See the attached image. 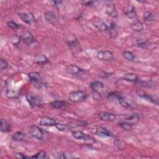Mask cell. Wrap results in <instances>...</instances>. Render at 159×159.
Instances as JSON below:
<instances>
[{
  "mask_svg": "<svg viewBox=\"0 0 159 159\" xmlns=\"http://www.w3.org/2000/svg\"><path fill=\"white\" fill-rule=\"evenodd\" d=\"M122 117L125 120L132 121L133 119L139 118V116L138 114L134 113V114H124V116H122Z\"/></svg>",
  "mask_w": 159,
  "mask_h": 159,
  "instance_id": "obj_29",
  "label": "cell"
},
{
  "mask_svg": "<svg viewBox=\"0 0 159 159\" xmlns=\"http://www.w3.org/2000/svg\"><path fill=\"white\" fill-rule=\"evenodd\" d=\"M40 124L44 126H56L57 122L54 119L48 117V116H43L40 119Z\"/></svg>",
  "mask_w": 159,
  "mask_h": 159,
  "instance_id": "obj_13",
  "label": "cell"
},
{
  "mask_svg": "<svg viewBox=\"0 0 159 159\" xmlns=\"http://www.w3.org/2000/svg\"><path fill=\"white\" fill-rule=\"evenodd\" d=\"M143 19L147 22H152L155 20V16L154 14L151 11H145L143 14Z\"/></svg>",
  "mask_w": 159,
  "mask_h": 159,
  "instance_id": "obj_28",
  "label": "cell"
},
{
  "mask_svg": "<svg viewBox=\"0 0 159 159\" xmlns=\"http://www.w3.org/2000/svg\"><path fill=\"white\" fill-rule=\"evenodd\" d=\"M26 138V135L21 131H17L12 135V139L16 141H23Z\"/></svg>",
  "mask_w": 159,
  "mask_h": 159,
  "instance_id": "obj_26",
  "label": "cell"
},
{
  "mask_svg": "<svg viewBox=\"0 0 159 159\" xmlns=\"http://www.w3.org/2000/svg\"><path fill=\"white\" fill-rule=\"evenodd\" d=\"M122 79L124 80L128 81L135 83L137 80H139V77L137 76V75H136V74H135V73H127V74H126V75H124Z\"/></svg>",
  "mask_w": 159,
  "mask_h": 159,
  "instance_id": "obj_22",
  "label": "cell"
},
{
  "mask_svg": "<svg viewBox=\"0 0 159 159\" xmlns=\"http://www.w3.org/2000/svg\"><path fill=\"white\" fill-rule=\"evenodd\" d=\"M108 99L109 100H118V101L120 103V104L122 106V107L128 108H131V104L127 101L122 96V95L119 93H116V92H113L111 93H110L108 96Z\"/></svg>",
  "mask_w": 159,
  "mask_h": 159,
  "instance_id": "obj_4",
  "label": "cell"
},
{
  "mask_svg": "<svg viewBox=\"0 0 159 159\" xmlns=\"http://www.w3.org/2000/svg\"><path fill=\"white\" fill-rule=\"evenodd\" d=\"M93 98L96 100H99L102 99V97L101 96L100 93L93 91Z\"/></svg>",
  "mask_w": 159,
  "mask_h": 159,
  "instance_id": "obj_41",
  "label": "cell"
},
{
  "mask_svg": "<svg viewBox=\"0 0 159 159\" xmlns=\"http://www.w3.org/2000/svg\"><path fill=\"white\" fill-rule=\"evenodd\" d=\"M6 96L9 98H16L19 96V91L16 90H8L6 92Z\"/></svg>",
  "mask_w": 159,
  "mask_h": 159,
  "instance_id": "obj_32",
  "label": "cell"
},
{
  "mask_svg": "<svg viewBox=\"0 0 159 159\" xmlns=\"http://www.w3.org/2000/svg\"><path fill=\"white\" fill-rule=\"evenodd\" d=\"M19 16L23 22L28 24H31L35 21V17L32 13H19Z\"/></svg>",
  "mask_w": 159,
  "mask_h": 159,
  "instance_id": "obj_11",
  "label": "cell"
},
{
  "mask_svg": "<svg viewBox=\"0 0 159 159\" xmlns=\"http://www.w3.org/2000/svg\"><path fill=\"white\" fill-rule=\"evenodd\" d=\"M135 83L137 84H138L139 86H142L144 87H147V88H151L154 86V83L152 82V80H147V81H143L139 80H137Z\"/></svg>",
  "mask_w": 159,
  "mask_h": 159,
  "instance_id": "obj_27",
  "label": "cell"
},
{
  "mask_svg": "<svg viewBox=\"0 0 159 159\" xmlns=\"http://www.w3.org/2000/svg\"><path fill=\"white\" fill-rule=\"evenodd\" d=\"M29 132L32 137L36 139H38L39 141H42L43 139L44 132L42 130V129H40L39 127L37 126L32 125L31 126H30L29 129Z\"/></svg>",
  "mask_w": 159,
  "mask_h": 159,
  "instance_id": "obj_5",
  "label": "cell"
},
{
  "mask_svg": "<svg viewBox=\"0 0 159 159\" xmlns=\"http://www.w3.org/2000/svg\"><path fill=\"white\" fill-rule=\"evenodd\" d=\"M72 135L74 138L76 139L77 140L83 141L87 142L90 143V144L93 143L94 142V140L93 137L87 135L86 134H84L82 131H72Z\"/></svg>",
  "mask_w": 159,
  "mask_h": 159,
  "instance_id": "obj_6",
  "label": "cell"
},
{
  "mask_svg": "<svg viewBox=\"0 0 159 159\" xmlns=\"http://www.w3.org/2000/svg\"><path fill=\"white\" fill-rule=\"evenodd\" d=\"M81 3L83 4V5L87 6V7H91L94 5V4L95 3V2L94 1H83L81 2Z\"/></svg>",
  "mask_w": 159,
  "mask_h": 159,
  "instance_id": "obj_40",
  "label": "cell"
},
{
  "mask_svg": "<svg viewBox=\"0 0 159 159\" xmlns=\"http://www.w3.org/2000/svg\"><path fill=\"white\" fill-rule=\"evenodd\" d=\"M98 116L101 120L104 121H114L118 118V116L107 111H102L100 113Z\"/></svg>",
  "mask_w": 159,
  "mask_h": 159,
  "instance_id": "obj_8",
  "label": "cell"
},
{
  "mask_svg": "<svg viewBox=\"0 0 159 159\" xmlns=\"http://www.w3.org/2000/svg\"><path fill=\"white\" fill-rule=\"evenodd\" d=\"M52 3H54V5L55 6H59L60 5V4L62 3V2H52Z\"/></svg>",
  "mask_w": 159,
  "mask_h": 159,
  "instance_id": "obj_44",
  "label": "cell"
},
{
  "mask_svg": "<svg viewBox=\"0 0 159 159\" xmlns=\"http://www.w3.org/2000/svg\"><path fill=\"white\" fill-rule=\"evenodd\" d=\"M97 58L102 61L111 62L114 60V55L111 51L101 50L98 52Z\"/></svg>",
  "mask_w": 159,
  "mask_h": 159,
  "instance_id": "obj_7",
  "label": "cell"
},
{
  "mask_svg": "<svg viewBox=\"0 0 159 159\" xmlns=\"http://www.w3.org/2000/svg\"><path fill=\"white\" fill-rule=\"evenodd\" d=\"M21 39L27 45H31L35 42V39L31 33L29 31H25L21 34Z\"/></svg>",
  "mask_w": 159,
  "mask_h": 159,
  "instance_id": "obj_10",
  "label": "cell"
},
{
  "mask_svg": "<svg viewBox=\"0 0 159 159\" xmlns=\"http://www.w3.org/2000/svg\"><path fill=\"white\" fill-rule=\"evenodd\" d=\"M32 158H37V159H42V158H47V154L45 151H41L39 152H37L34 155L30 157Z\"/></svg>",
  "mask_w": 159,
  "mask_h": 159,
  "instance_id": "obj_30",
  "label": "cell"
},
{
  "mask_svg": "<svg viewBox=\"0 0 159 159\" xmlns=\"http://www.w3.org/2000/svg\"><path fill=\"white\" fill-rule=\"evenodd\" d=\"M8 67V63L3 59H0V70L2 71L6 70Z\"/></svg>",
  "mask_w": 159,
  "mask_h": 159,
  "instance_id": "obj_36",
  "label": "cell"
},
{
  "mask_svg": "<svg viewBox=\"0 0 159 159\" xmlns=\"http://www.w3.org/2000/svg\"><path fill=\"white\" fill-rule=\"evenodd\" d=\"M88 98V94L83 91H72L68 94V99L73 103H81L85 101Z\"/></svg>",
  "mask_w": 159,
  "mask_h": 159,
  "instance_id": "obj_1",
  "label": "cell"
},
{
  "mask_svg": "<svg viewBox=\"0 0 159 159\" xmlns=\"http://www.w3.org/2000/svg\"><path fill=\"white\" fill-rule=\"evenodd\" d=\"M137 46H138L139 47H141V48H142V49H145V48H146L148 46V44H147V42L146 41L142 40V41L139 42L137 44Z\"/></svg>",
  "mask_w": 159,
  "mask_h": 159,
  "instance_id": "obj_39",
  "label": "cell"
},
{
  "mask_svg": "<svg viewBox=\"0 0 159 159\" xmlns=\"http://www.w3.org/2000/svg\"><path fill=\"white\" fill-rule=\"evenodd\" d=\"M138 95L139 96H140L141 97L148 100V101H149L154 104H156L157 105H158V100L157 98H155V97L154 98V97L151 96V95L149 94H147L145 93H138Z\"/></svg>",
  "mask_w": 159,
  "mask_h": 159,
  "instance_id": "obj_25",
  "label": "cell"
},
{
  "mask_svg": "<svg viewBox=\"0 0 159 159\" xmlns=\"http://www.w3.org/2000/svg\"><path fill=\"white\" fill-rule=\"evenodd\" d=\"M114 144L116 146L118 149L122 150L124 149L126 147V144L123 141L119 140V139H116L114 142Z\"/></svg>",
  "mask_w": 159,
  "mask_h": 159,
  "instance_id": "obj_34",
  "label": "cell"
},
{
  "mask_svg": "<svg viewBox=\"0 0 159 159\" xmlns=\"http://www.w3.org/2000/svg\"><path fill=\"white\" fill-rule=\"evenodd\" d=\"M94 26L96 27L101 32H107L108 30V25L101 20H98L93 23Z\"/></svg>",
  "mask_w": 159,
  "mask_h": 159,
  "instance_id": "obj_19",
  "label": "cell"
},
{
  "mask_svg": "<svg viewBox=\"0 0 159 159\" xmlns=\"http://www.w3.org/2000/svg\"><path fill=\"white\" fill-rule=\"evenodd\" d=\"M122 57L124 59L127 60L129 62H137L138 59L136 57V56L133 54L131 52L125 51L122 53Z\"/></svg>",
  "mask_w": 159,
  "mask_h": 159,
  "instance_id": "obj_21",
  "label": "cell"
},
{
  "mask_svg": "<svg viewBox=\"0 0 159 159\" xmlns=\"http://www.w3.org/2000/svg\"><path fill=\"white\" fill-rule=\"evenodd\" d=\"M96 134L98 136L101 137H110L112 136V134L110 131L103 127H100L96 131Z\"/></svg>",
  "mask_w": 159,
  "mask_h": 159,
  "instance_id": "obj_18",
  "label": "cell"
},
{
  "mask_svg": "<svg viewBox=\"0 0 159 159\" xmlns=\"http://www.w3.org/2000/svg\"><path fill=\"white\" fill-rule=\"evenodd\" d=\"M66 72L70 75H81V73H84V70L81 69L79 67H78L76 65H73L70 64L66 67L65 68Z\"/></svg>",
  "mask_w": 159,
  "mask_h": 159,
  "instance_id": "obj_9",
  "label": "cell"
},
{
  "mask_svg": "<svg viewBox=\"0 0 159 159\" xmlns=\"http://www.w3.org/2000/svg\"><path fill=\"white\" fill-rule=\"evenodd\" d=\"M15 156L17 158H19V159H23V158H28V157L26 156L25 155H24L22 153H16L15 154Z\"/></svg>",
  "mask_w": 159,
  "mask_h": 159,
  "instance_id": "obj_43",
  "label": "cell"
},
{
  "mask_svg": "<svg viewBox=\"0 0 159 159\" xmlns=\"http://www.w3.org/2000/svg\"><path fill=\"white\" fill-rule=\"evenodd\" d=\"M63 158H74V156L73 154L70 152H65L63 154Z\"/></svg>",
  "mask_w": 159,
  "mask_h": 159,
  "instance_id": "obj_42",
  "label": "cell"
},
{
  "mask_svg": "<svg viewBox=\"0 0 159 159\" xmlns=\"http://www.w3.org/2000/svg\"><path fill=\"white\" fill-rule=\"evenodd\" d=\"M106 13L112 18H116L118 16L117 9H116L115 6L112 3H110L107 5V7H106Z\"/></svg>",
  "mask_w": 159,
  "mask_h": 159,
  "instance_id": "obj_12",
  "label": "cell"
},
{
  "mask_svg": "<svg viewBox=\"0 0 159 159\" xmlns=\"http://www.w3.org/2000/svg\"><path fill=\"white\" fill-rule=\"evenodd\" d=\"M118 125L122 128L123 129L125 130H129L131 129L132 126V124L128 122H124V121H122V122H119L118 123Z\"/></svg>",
  "mask_w": 159,
  "mask_h": 159,
  "instance_id": "obj_31",
  "label": "cell"
},
{
  "mask_svg": "<svg viewBox=\"0 0 159 159\" xmlns=\"http://www.w3.org/2000/svg\"><path fill=\"white\" fill-rule=\"evenodd\" d=\"M67 44H68V47L71 49L72 50H75L78 49L79 44L77 40L74 37H73V39L70 38V39H68L67 41Z\"/></svg>",
  "mask_w": 159,
  "mask_h": 159,
  "instance_id": "obj_23",
  "label": "cell"
},
{
  "mask_svg": "<svg viewBox=\"0 0 159 159\" xmlns=\"http://www.w3.org/2000/svg\"><path fill=\"white\" fill-rule=\"evenodd\" d=\"M124 13L126 16L129 19H134L137 16L135 8L133 6H128L126 7L124 9Z\"/></svg>",
  "mask_w": 159,
  "mask_h": 159,
  "instance_id": "obj_15",
  "label": "cell"
},
{
  "mask_svg": "<svg viewBox=\"0 0 159 159\" xmlns=\"http://www.w3.org/2000/svg\"><path fill=\"white\" fill-rule=\"evenodd\" d=\"M56 126V128L58 129V130L60 131H66L69 128L68 125L63 124H57Z\"/></svg>",
  "mask_w": 159,
  "mask_h": 159,
  "instance_id": "obj_38",
  "label": "cell"
},
{
  "mask_svg": "<svg viewBox=\"0 0 159 159\" xmlns=\"http://www.w3.org/2000/svg\"><path fill=\"white\" fill-rule=\"evenodd\" d=\"M113 73H108L104 71H101L98 73V76L101 78H108L113 75Z\"/></svg>",
  "mask_w": 159,
  "mask_h": 159,
  "instance_id": "obj_35",
  "label": "cell"
},
{
  "mask_svg": "<svg viewBox=\"0 0 159 159\" xmlns=\"http://www.w3.org/2000/svg\"><path fill=\"white\" fill-rule=\"evenodd\" d=\"M0 130L2 132H8L11 131V124L5 119H1V128Z\"/></svg>",
  "mask_w": 159,
  "mask_h": 159,
  "instance_id": "obj_24",
  "label": "cell"
},
{
  "mask_svg": "<svg viewBox=\"0 0 159 159\" xmlns=\"http://www.w3.org/2000/svg\"><path fill=\"white\" fill-rule=\"evenodd\" d=\"M28 77L30 81L34 84V86L37 88H40L43 84H44L43 82V80L41 77L40 74L36 72H30L28 74Z\"/></svg>",
  "mask_w": 159,
  "mask_h": 159,
  "instance_id": "obj_2",
  "label": "cell"
},
{
  "mask_svg": "<svg viewBox=\"0 0 159 159\" xmlns=\"http://www.w3.org/2000/svg\"><path fill=\"white\" fill-rule=\"evenodd\" d=\"M90 87L93 91L100 93V92L103 91L104 86L103 83L101 81H95L90 83Z\"/></svg>",
  "mask_w": 159,
  "mask_h": 159,
  "instance_id": "obj_17",
  "label": "cell"
},
{
  "mask_svg": "<svg viewBox=\"0 0 159 159\" xmlns=\"http://www.w3.org/2000/svg\"><path fill=\"white\" fill-rule=\"evenodd\" d=\"M26 100L29 104L32 107H40L43 105V100L37 95H34L33 94H27L26 95Z\"/></svg>",
  "mask_w": 159,
  "mask_h": 159,
  "instance_id": "obj_3",
  "label": "cell"
},
{
  "mask_svg": "<svg viewBox=\"0 0 159 159\" xmlns=\"http://www.w3.org/2000/svg\"><path fill=\"white\" fill-rule=\"evenodd\" d=\"M50 106L52 108L57 110H64L68 106V103L62 100H56L50 103Z\"/></svg>",
  "mask_w": 159,
  "mask_h": 159,
  "instance_id": "obj_14",
  "label": "cell"
},
{
  "mask_svg": "<svg viewBox=\"0 0 159 159\" xmlns=\"http://www.w3.org/2000/svg\"><path fill=\"white\" fill-rule=\"evenodd\" d=\"M7 24H8V26L10 29H13V30H16L21 27V26L19 24L14 22V21H9Z\"/></svg>",
  "mask_w": 159,
  "mask_h": 159,
  "instance_id": "obj_37",
  "label": "cell"
},
{
  "mask_svg": "<svg viewBox=\"0 0 159 159\" xmlns=\"http://www.w3.org/2000/svg\"><path fill=\"white\" fill-rule=\"evenodd\" d=\"M131 27L135 31H141L144 29L142 24L141 22H138V21L132 24Z\"/></svg>",
  "mask_w": 159,
  "mask_h": 159,
  "instance_id": "obj_33",
  "label": "cell"
},
{
  "mask_svg": "<svg viewBox=\"0 0 159 159\" xmlns=\"http://www.w3.org/2000/svg\"><path fill=\"white\" fill-rule=\"evenodd\" d=\"M44 17L47 22L49 23L55 25L57 22V18L56 16L51 11H47L44 13Z\"/></svg>",
  "mask_w": 159,
  "mask_h": 159,
  "instance_id": "obj_16",
  "label": "cell"
},
{
  "mask_svg": "<svg viewBox=\"0 0 159 159\" xmlns=\"http://www.w3.org/2000/svg\"><path fill=\"white\" fill-rule=\"evenodd\" d=\"M34 62L39 65H45L49 63V59L45 55H37L34 57Z\"/></svg>",
  "mask_w": 159,
  "mask_h": 159,
  "instance_id": "obj_20",
  "label": "cell"
}]
</instances>
